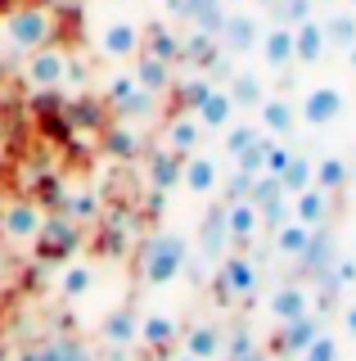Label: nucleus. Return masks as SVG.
Listing matches in <instances>:
<instances>
[{"instance_id": "nucleus-1", "label": "nucleus", "mask_w": 356, "mask_h": 361, "mask_svg": "<svg viewBox=\"0 0 356 361\" xmlns=\"http://www.w3.org/2000/svg\"><path fill=\"white\" fill-rule=\"evenodd\" d=\"M54 37H59V14H54L50 5H18V9L5 14V41H9V50H18V54L54 45Z\"/></svg>"}, {"instance_id": "nucleus-2", "label": "nucleus", "mask_w": 356, "mask_h": 361, "mask_svg": "<svg viewBox=\"0 0 356 361\" xmlns=\"http://www.w3.org/2000/svg\"><path fill=\"white\" fill-rule=\"evenodd\" d=\"M185 257H190V253H185L181 235H167V231L153 235V240L140 248V280H144V285H153V289L172 285V280L185 271Z\"/></svg>"}, {"instance_id": "nucleus-3", "label": "nucleus", "mask_w": 356, "mask_h": 361, "mask_svg": "<svg viewBox=\"0 0 356 361\" xmlns=\"http://www.w3.org/2000/svg\"><path fill=\"white\" fill-rule=\"evenodd\" d=\"M258 289V262L248 257V248H235L217 262V298L235 302V298H253Z\"/></svg>"}, {"instance_id": "nucleus-4", "label": "nucleus", "mask_w": 356, "mask_h": 361, "mask_svg": "<svg viewBox=\"0 0 356 361\" xmlns=\"http://www.w3.org/2000/svg\"><path fill=\"white\" fill-rule=\"evenodd\" d=\"M68 77H72V59H68L63 45H41V50H32L27 63H23V82L37 86V90H54V86L68 82Z\"/></svg>"}, {"instance_id": "nucleus-5", "label": "nucleus", "mask_w": 356, "mask_h": 361, "mask_svg": "<svg viewBox=\"0 0 356 361\" xmlns=\"http://www.w3.org/2000/svg\"><path fill=\"white\" fill-rule=\"evenodd\" d=\"M37 253L46 257V262H63V257H72L77 253V244H82V226H77V217H46V226H41V235L37 240Z\"/></svg>"}, {"instance_id": "nucleus-6", "label": "nucleus", "mask_w": 356, "mask_h": 361, "mask_svg": "<svg viewBox=\"0 0 356 361\" xmlns=\"http://www.w3.org/2000/svg\"><path fill=\"white\" fill-rule=\"evenodd\" d=\"M140 45H144V27L131 18H113L99 27V54L104 59H136Z\"/></svg>"}, {"instance_id": "nucleus-7", "label": "nucleus", "mask_w": 356, "mask_h": 361, "mask_svg": "<svg viewBox=\"0 0 356 361\" xmlns=\"http://www.w3.org/2000/svg\"><path fill=\"white\" fill-rule=\"evenodd\" d=\"M320 330H325V316H320V312H303L298 321H284V325H280L271 353H280V357H303L307 348H311V338H316Z\"/></svg>"}, {"instance_id": "nucleus-8", "label": "nucleus", "mask_w": 356, "mask_h": 361, "mask_svg": "<svg viewBox=\"0 0 356 361\" xmlns=\"http://www.w3.org/2000/svg\"><path fill=\"white\" fill-rule=\"evenodd\" d=\"M343 90L338 86H311L303 95V104H298V122H307V127H329L333 118H343Z\"/></svg>"}, {"instance_id": "nucleus-9", "label": "nucleus", "mask_w": 356, "mask_h": 361, "mask_svg": "<svg viewBox=\"0 0 356 361\" xmlns=\"http://www.w3.org/2000/svg\"><path fill=\"white\" fill-rule=\"evenodd\" d=\"M258 41H262V23L253 14H243V9H230L226 23H221V32H217L221 50L226 54H248V50H258Z\"/></svg>"}, {"instance_id": "nucleus-10", "label": "nucleus", "mask_w": 356, "mask_h": 361, "mask_svg": "<svg viewBox=\"0 0 356 361\" xmlns=\"http://www.w3.org/2000/svg\"><path fill=\"white\" fill-rule=\"evenodd\" d=\"M0 226H5L9 240L32 244L41 235V226H46V212H41V203H32V199H14L5 212H0Z\"/></svg>"}, {"instance_id": "nucleus-11", "label": "nucleus", "mask_w": 356, "mask_h": 361, "mask_svg": "<svg viewBox=\"0 0 356 361\" xmlns=\"http://www.w3.org/2000/svg\"><path fill=\"white\" fill-rule=\"evenodd\" d=\"M226 231H230V248H248L262 231V212L253 199H230L226 203Z\"/></svg>"}, {"instance_id": "nucleus-12", "label": "nucleus", "mask_w": 356, "mask_h": 361, "mask_svg": "<svg viewBox=\"0 0 356 361\" xmlns=\"http://www.w3.org/2000/svg\"><path fill=\"white\" fill-rule=\"evenodd\" d=\"M230 248V231H226V203H217L203 221H198V253L203 262H221Z\"/></svg>"}, {"instance_id": "nucleus-13", "label": "nucleus", "mask_w": 356, "mask_h": 361, "mask_svg": "<svg viewBox=\"0 0 356 361\" xmlns=\"http://www.w3.org/2000/svg\"><path fill=\"white\" fill-rule=\"evenodd\" d=\"M198 122H203V131H226L230 118H235V99H230L226 86H208V95L198 99V104L190 109Z\"/></svg>"}, {"instance_id": "nucleus-14", "label": "nucleus", "mask_w": 356, "mask_h": 361, "mask_svg": "<svg viewBox=\"0 0 356 361\" xmlns=\"http://www.w3.org/2000/svg\"><path fill=\"white\" fill-rule=\"evenodd\" d=\"M181 185L194 190V195H217L221 190V167L212 163L208 154H185V167H181Z\"/></svg>"}, {"instance_id": "nucleus-15", "label": "nucleus", "mask_w": 356, "mask_h": 361, "mask_svg": "<svg viewBox=\"0 0 356 361\" xmlns=\"http://www.w3.org/2000/svg\"><path fill=\"white\" fill-rule=\"evenodd\" d=\"M329 50V37H325V23L320 18H307L293 27V59L298 63H320Z\"/></svg>"}, {"instance_id": "nucleus-16", "label": "nucleus", "mask_w": 356, "mask_h": 361, "mask_svg": "<svg viewBox=\"0 0 356 361\" xmlns=\"http://www.w3.org/2000/svg\"><path fill=\"white\" fill-rule=\"evenodd\" d=\"M258 50H262L266 68H275V73H284L288 63H298V59H293V27H284V23H275V27H266V32H262V41H258Z\"/></svg>"}, {"instance_id": "nucleus-17", "label": "nucleus", "mask_w": 356, "mask_h": 361, "mask_svg": "<svg viewBox=\"0 0 356 361\" xmlns=\"http://www.w3.org/2000/svg\"><path fill=\"white\" fill-rule=\"evenodd\" d=\"M176 338H181V325H176L172 316L153 312V316H144V321H140V343H144V353L163 357V353H172Z\"/></svg>"}, {"instance_id": "nucleus-18", "label": "nucleus", "mask_w": 356, "mask_h": 361, "mask_svg": "<svg viewBox=\"0 0 356 361\" xmlns=\"http://www.w3.org/2000/svg\"><path fill=\"white\" fill-rule=\"evenodd\" d=\"M99 338H104L108 348H127V343H136V338H140L136 307H131V302H122L117 312H108V316H104V325H99Z\"/></svg>"}, {"instance_id": "nucleus-19", "label": "nucleus", "mask_w": 356, "mask_h": 361, "mask_svg": "<svg viewBox=\"0 0 356 361\" xmlns=\"http://www.w3.org/2000/svg\"><path fill=\"white\" fill-rule=\"evenodd\" d=\"M181 167H185V154H176V149H153L149 154V185H153V195H167L172 185H181Z\"/></svg>"}, {"instance_id": "nucleus-20", "label": "nucleus", "mask_w": 356, "mask_h": 361, "mask_svg": "<svg viewBox=\"0 0 356 361\" xmlns=\"http://www.w3.org/2000/svg\"><path fill=\"white\" fill-rule=\"evenodd\" d=\"M333 257H338V253H333V231H329V226H316L298 262H303V271H311V276H325V271L333 267Z\"/></svg>"}, {"instance_id": "nucleus-21", "label": "nucleus", "mask_w": 356, "mask_h": 361, "mask_svg": "<svg viewBox=\"0 0 356 361\" xmlns=\"http://www.w3.org/2000/svg\"><path fill=\"white\" fill-rule=\"evenodd\" d=\"M258 113H262V131L266 135H280V140H284V135L298 127V109L288 104L284 95H266L258 104Z\"/></svg>"}, {"instance_id": "nucleus-22", "label": "nucleus", "mask_w": 356, "mask_h": 361, "mask_svg": "<svg viewBox=\"0 0 356 361\" xmlns=\"http://www.w3.org/2000/svg\"><path fill=\"white\" fill-rule=\"evenodd\" d=\"M293 221H303V226H325L329 221V195L320 185H307V190H298L293 195Z\"/></svg>"}, {"instance_id": "nucleus-23", "label": "nucleus", "mask_w": 356, "mask_h": 361, "mask_svg": "<svg viewBox=\"0 0 356 361\" xmlns=\"http://www.w3.org/2000/svg\"><path fill=\"white\" fill-rule=\"evenodd\" d=\"M198 140H203V122H198L190 109L176 113V118L167 122V149H176V154H194V149H198Z\"/></svg>"}, {"instance_id": "nucleus-24", "label": "nucleus", "mask_w": 356, "mask_h": 361, "mask_svg": "<svg viewBox=\"0 0 356 361\" xmlns=\"http://www.w3.org/2000/svg\"><path fill=\"white\" fill-rule=\"evenodd\" d=\"M185 353H194L203 361H217L221 353H226V334H221V325H212V321L190 325V330H185Z\"/></svg>"}, {"instance_id": "nucleus-25", "label": "nucleus", "mask_w": 356, "mask_h": 361, "mask_svg": "<svg viewBox=\"0 0 356 361\" xmlns=\"http://www.w3.org/2000/svg\"><path fill=\"white\" fill-rule=\"evenodd\" d=\"M136 82L149 90V95H163V90H172V63L158 59V54L140 50L136 54Z\"/></svg>"}, {"instance_id": "nucleus-26", "label": "nucleus", "mask_w": 356, "mask_h": 361, "mask_svg": "<svg viewBox=\"0 0 356 361\" xmlns=\"http://www.w3.org/2000/svg\"><path fill=\"white\" fill-rule=\"evenodd\" d=\"M303 312H311V293H307L303 285H280V289L271 293V316H275L280 325H284V321H298Z\"/></svg>"}, {"instance_id": "nucleus-27", "label": "nucleus", "mask_w": 356, "mask_h": 361, "mask_svg": "<svg viewBox=\"0 0 356 361\" xmlns=\"http://www.w3.org/2000/svg\"><path fill=\"white\" fill-rule=\"evenodd\" d=\"M348 163H343L338 154H325V158H316V172H311V185H320L325 195H338L343 185H348Z\"/></svg>"}, {"instance_id": "nucleus-28", "label": "nucleus", "mask_w": 356, "mask_h": 361, "mask_svg": "<svg viewBox=\"0 0 356 361\" xmlns=\"http://www.w3.org/2000/svg\"><path fill=\"white\" fill-rule=\"evenodd\" d=\"M95 285V262H68L59 271V293L63 298H86Z\"/></svg>"}, {"instance_id": "nucleus-29", "label": "nucleus", "mask_w": 356, "mask_h": 361, "mask_svg": "<svg viewBox=\"0 0 356 361\" xmlns=\"http://www.w3.org/2000/svg\"><path fill=\"white\" fill-rule=\"evenodd\" d=\"M307 240H311V226H303V221H293L288 217L284 226H275V253L280 257H303V248H307Z\"/></svg>"}, {"instance_id": "nucleus-30", "label": "nucleus", "mask_w": 356, "mask_h": 361, "mask_svg": "<svg viewBox=\"0 0 356 361\" xmlns=\"http://www.w3.org/2000/svg\"><path fill=\"white\" fill-rule=\"evenodd\" d=\"M226 90H230V99H235V109H258L266 99V86H262L258 73H235Z\"/></svg>"}, {"instance_id": "nucleus-31", "label": "nucleus", "mask_w": 356, "mask_h": 361, "mask_svg": "<svg viewBox=\"0 0 356 361\" xmlns=\"http://www.w3.org/2000/svg\"><path fill=\"white\" fill-rule=\"evenodd\" d=\"M181 59H190L198 68H212L217 63V37H208V32H190V37L181 41Z\"/></svg>"}, {"instance_id": "nucleus-32", "label": "nucleus", "mask_w": 356, "mask_h": 361, "mask_svg": "<svg viewBox=\"0 0 356 361\" xmlns=\"http://www.w3.org/2000/svg\"><path fill=\"white\" fill-rule=\"evenodd\" d=\"M320 23H325L329 45H343V50H352V45H356V14H352V9H333V14L320 18Z\"/></svg>"}, {"instance_id": "nucleus-33", "label": "nucleus", "mask_w": 356, "mask_h": 361, "mask_svg": "<svg viewBox=\"0 0 356 361\" xmlns=\"http://www.w3.org/2000/svg\"><path fill=\"white\" fill-rule=\"evenodd\" d=\"M140 50L158 54V59H167V63H176V59H181V37L167 32V27H144V45H140Z\"/></svg>"}, {"instance_id": "nucleus-34", "label": "nucleus", "mask_w": 356, "mask_h": 361, "mask_svg": "<svg viewBox=\"0 0 356 361\" xmlns=\"http://www.w3.org/2000/svg\"><path fill=\"white\" fill-rule=\"evenodd\" d=\"M311 172H316V163H311L307 154H298V149H293V158H288V167L280 172V185H284V195H298V190H307V185H311Z\"/></svg>"}, {"instance_id": "nucleus-35", "label": "nucleus", "mask_w": 356, "mask_h": 361, "mask_svg": "<svg viewBox=\"0 0 356 361\" xmlns=\"http://www.w3.org/2000/svg\"><path fill=\"white\" fill-rule=\"evenodd\" d=\"M275 23H284V27H298V23L316 18L311 9H316V0H275Z\"/></svg>"}, {"instance_id": "nucleus-36", "label": "nucleus", "mask_w": 356, "mask_h": 361, "mask_svg": "<svg viewBox=\"0 0 356 361\" xmlns=\"http://www.w3.org/2000/svg\"><path fill=\"white\" fill-rule=\"evenodd\" d=\"M258 140H262V127H248V122H243V127H226V154L230 158H239L243 149H253Z\"/></svg>"}, {"instance_id": "nucleus-37", "label": "nucleus", "mask_w": 356, "mask_h": 361, "mask_svg": "<svg viewBox=\"0 0 356 361\" xmlns=\"http://www.w3.org/2000/svg\"><path fill=\"white\" fill-rule=\"evenodd\" d=\"M288 158H293V149H288V145H280V140H271V135H266V154H262V172L266 176H280L284 167H288Z\"/></svg>"}, {"instance_id": "nucleus-38", "label": "nucleus", "mask_w": 356, "mask_h": 361, "mask_svg": "<svg viewBox=\"0 0 356 361\" xmlns=\"http://www.w3.org/2000/svg\"><path fill=\"white\" fill-rule=\"evenodd\" d=\"M248 353H258V338H253L248 330H239V334L226 338V361H239V357H248Z\"/></svg>"}, {"instance_id": "nucleus-39", "label": "nucleus", "mask_w": 356, "mask_h": 361, "mask_svg": "<svg viewBox=\"0 0 356 361\" xmlns=\"http://www.w3.org/2000/svg\"><path fill=\"white\" fill-rule=\"evenodd\" d=\"M54 361H95V357L82 343H72V338H54Z\"/></svg>"}, {"instance_id": "nucleus-40", "label": "nucleus", "mask_w": 356, "mask_h": 361, "mask_svg": "<svg viewBox=\"0 0 356 361\" xmlns=\"http://www.w3.org/2000/svg\"><path fill=\"white\" fill-rule=\"evenodd\" d=\"M108 149H113V154H122V158H127V154H136V149H140V140H136V135H131L127 127H117L113 135H108Z\"/></svg>"}, {"instance_id": "nucleus-41", "label": "nucleus", "mask_w": 356, "mask_h": 361, "mask_svg": "<svg viewBox=\"0 0 356 361\" xmlns=\"http://www.w3.org/2000/svg\"><path fill=\"white\" fill-rule=\"evenodd\" d=\"M343 330L356 338V302H348V307H343Z\"/></svg>"}, {"instance_id": "nucleus-42", "label": "nucleus", "mask_w": 356, "mask_h": 361, "mask_svg": "<svg viewBox=\"0 0 356 361\" xmlns=\"http://www.w3.org/2000/svg\"><path fill=\"white\" fill-rule=\"evenodd\" d=\"M167 14H172V18H185V0H167Z\"/></svg>"}, {"instance_id": "nucleus-43", "label": "nucleus", "mask_w": 356, "mask_h": 361, "mask_svg": "<svg viewBox=\"0 0 356 361\" xmlns=\"http://www.w3.org/2000/svg\"><path fill=\"white\" fill-rule=\"evenodd\" d=\"M176 361H203V357H194V353H181V357H176Z\"/></svg>"}, {"instance_id": "nucleus-44", "label": "nucleus", "mask_w": 356, "mask_h": 361, "mask_svg": "<svg viewBox=\"0 0 356 361\" xmlns=\"http://www.w3.org/2000/svg\"><path fill=\"white\" fill-rule=\"evenodd\" d=\"M348 63H352V73H356V45H352V50H348Z\"/></svg>"}, {"instance_id": "nucleus-45", "label": "nucleus", "mask_w": 356, "mask_h": 361, "mask_svg": "<svg viewBox=\"0 0 356 361\" xmlns=\"http://www.w3.org/2000/svg\"><path fill=\"white\" fill-rule=\"evenodd\" d=\"M226 5H230V9H235V5H243V0H226Z\"/></svg>"}, {"instance_id": "nucleus-46", "label": "nucleus", "mask_w": 356, "mask_h": 361, "mask_svg": "<svg viewBox=\"0 0 356 361\" xmlns=\"http://www.w3.org/2000/svg\"><path fill=\"white\" fill-rule=\"evenodd\" d=\"M258 5H266V9H271V5H275V0H258Z\"/></svg>"}, {"instance_id": "nucleus-47", "label": "nucleus", "mask_w": 356, "mask_h": 361, "mask_svg": "<svg viewBox=\"0 0 356 361\" xmlns=\"http://www.w3.org/2000/svg\"><path fill=\"white\" fill-rule=\"evenodd\" d=\"M343 5H352V9H356V0H343Z\"/></svg>"}, {"instance_id": "nucleus-48", "label": "nucleus", "mask_w": 356, "mask_h": 361, "mask_svg": "<svg viewBox=\"0 0 356 361\" xmlns=\"http://www.w3.org/2000/svg\"><path fill=\"white\" fill-rule=\"evenodd\" d=\"M0 361H5V357H0Z\"/></svg>"}]
</instances>
